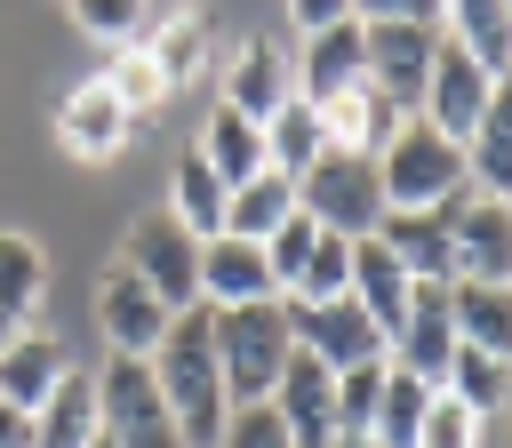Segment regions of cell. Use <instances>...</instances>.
<instances>
[{
  "mask_svg": "<svg viewBox=\"0 0 512 448\" xmlns=\"http://www.w3.org/2000/svg\"><path fill=\"white\" fill-rule=\"evenodd\" d=\"M296 208L320 224V232H336V240H368L376 224H384V184H376V160L368 152H320L304 176H296Z\"/></svg>",
  "mask_w": 512,
  "mask_h": 448,
  "instance_id": "cell-4",
  "label": "cell"
},
{
  "mask_svg": "<svg viewBox=\"0 0 512 448\" xmlns=\"http://www.w3.org/2000/svg\"><path fill=\"white\" fill-rule=\"evenodd\" d=\"M104 424H96V376L88 368H64V384L32 408V448H88Z\"/></svg>",
  "mask_w": 512,
  "mask_h": 448,
  "instance_id": "cell-22",
  "label": "cell"
},
{
  "mask_svg": "<svg viewBox=\"0 0 512 448\" xmlns=\"http://www.w3.org/2000/svg\"><path fill=\"white\" fill-rule=\"evenodd\" d=\"M144 48H152V64H160V80L168 88H192L200 72H208V48H216V24L200 16V8H168L152 32H144Z\"/></svg>",
  "mask_w": 512,
  "mask_h": 448,
  "instance_id": "cell-24",
  "label": "cell"
},
{
  "mask_svg": "<svg viewBox=\"0 0 512 448\" xmlns=\"http://www.w3.org/2000/svg\"><path fill=\"white\" fill-rule=\"evenodd\" d=\"M96 80H104V88L120 96V112H128V128H136V136H144V128L160 120V104L176 96V88L160 80V64H152V48H144V40H136V48H120V56H112V64L96 72Z\"/></svg>",
  "mask_w": 512,
  "mask_h": 448,
  "instance_id": "cell-31",
  "label": "cell"
},
{
  "mask_svg": "<svg viewBox=\"0 0 512 448\" xmlns=\"http://www.w3.org/2000/svg\"><path fill=\"white\" fill-rule=\"evenodd\" d=\"M264 296H280V288H272V264L256 240H200V304L208 312L264 304Z\"/></svg>",
  "mask_w": 512,
  "mask_h": 448,
  "instance_id": "cell-19",
  "label": "cell"
},
{
  "mask_svg": "<svg viewBox=\"0 0 512 448\" xmlns=\"http://www.w3.org/2000/svg\"><path fill=\"white\" fill-rule=\"evenodd\" d=\"M440 32L472 48L496 80L512 72V0H440Z\"/></svg>",
  "mask_w": 512,
  "mask_h": 448,
  "instance_id": "cell-25",
  "label": "cell"
},
{
  "mask_svg": "<svg viewBox=\"0 0 512 448\" xmlns=\"http://www.w3.org/2000/svg\"><path fill=\"white\" fill-rule=\"evenodd\" d=\"M464 192H480V200H512V72L488 88L480 128L464 136Z\"/></svg>",
  "mask_w": 512,
  "mask_h": 448,
  "instance_id": "cell-20",
  "label": "cell"
},
{
  "mask_svg": "<svg viewBox=\"0 0 512 448\" xmlns=\"http://www.w3.org/2000/svg\"><path fill=\"white\" fill-rule=\"evenodd\" d=\"M376 384H384V360H368V368H336V432H344V440L368 432V416H376Z\"/></svg>",
  "mask_w": 512,
  "mask_h": 448,
  "instance_id": "cell-38",
  "label": "cell"
},
{
  "mask_svg": "<svg viewBox=\"0 0 512 448\" xmlns=\"http://www.w3.org/2000/svg\"><path fill=\"white\" fill-rule=\"evenodd\" d=\"M288 72H296V96H304L312 112L336 104V96H352V88L368 80V32H360V16H352V24H328V32H312V40H296Z\"/></svg>",
  "mask_w": 512,
  "mask_h": 448,
  "instance_id": "cell-12",
  "label": "cell"
},
{
  "mask_svg": "<svg viewBox=\"0 0 512 448\" xmlns=\"http://www.w3.org/2000/svg\"><path fill=\"white\" fill-rule=\"evenodd\" d=\"M376 184H384V208H448L464 200V144L408 112L376 152Z\"/></svg>",
  "mask_w": 512,
  "mask_h": 448,
  "instance_id": "cell-3",
  "label": "cell"
},
{
  "mask_svg": "<svg viewBox=\"0 0 512 448\" xmlns=\"http://www.w3.org/2000/svg\"><path fill=\"white\" fill-rule=\"evenodd\" d=\"M288 304V296H280ZM288 336H296V352H312L320 368H368V360H384V328L352 304V296H336V304H288Z\"/></svg>",
  "mask_w": 512,
  "mask_h": 448,
  "instance_id": "cell-8",
  "label": "cell"
},
{
  "mask_svg": "<svg viewBox=\"0 0 512 448\" xmlns=\"http://www.w3.org/2000/svg\"><path fill=\"white\" fill-rule=\"evenodd\" d=\"M0 448H32V408L0 400Z\"/></svg>",
  "mask_w": 512,
  "mask_h": 448,
  "instance_id": "cell-43",
  "label": "cell"
},
{
  "mask_svg": "<svg viewBox=\"0 0 512 448\" xmlns=\"http://www.w3.org/2000/svg\"><path fill=\"white\" fill-rule=\"evenodd\" d=\"M64 8L88 40H112V48H136L152 32V0H64Z\"/></svg>",
  "mask_w": 512,
  "mask_h": 448,
  "instance_id": "cell-36",
  "label": "cell"
},
{
  "mask_svg": "<svg viewBox=\"0 0 512 448\" xmlns=\"http://www.w3.org/2000/svg\"><path fill=\"white\" fill-rule=\"evenodd\" d=\"M344 296H352V304H360V312L384 328V344H392V328L408 320L416 280H408V272H400V256H392V248L368 232V240H352V280H344Z\"/></svg>",
  "mask_w": 512,
  "mask_h": 448,
  "instance_id": "cell-21",
  "label": "cell"
},
{
  "mask_svg": "<svg viewBox=\"0 0 512 448\" xmlns=\"http://www.w3.org/2000/svg\"><path fill=\"white\" fill-rule=\"evenodd\" d=\"M288 216H296V184L264 168V176L232 184V200H224V240H256V248H264V240H272Z\"/></svg>",
  "mask_w": 512,
  "mask_h": 448,
  "instance_id": "cell-28",
  "label": "cell"
},
{
  "mask_svg": "<svg viewBox=\"0 0 512 448\" xmlns=\"http://www.w3.org/2000/svg\"><path fill=\"white\" fill-rule=\"evenodd\" d=\"M288 24H296V40H312L328 24H352V0H288Z\"/></svg>",
  "mask_w": 512,
  "mask_h": 448,
  "instance_id": "cell-42",
  "label": "cell"
},
{
  "mask_svg": "<svg viewBox=\"0 0 512 448\" xmlns=\"http://www.w3.org/2000/svg\"><path fill=\"white\" fill-rule=\"evenodd\" d=\"M424 408H432V384L384 360V384H376V416H368V432H376L384 448H416V432H424Z\"/></svg>",
  "mask_w": 512,
  "mask_h": 448,
  "instance_id": "cell-34",
  "label": "cell"
},
{
  "mask_svg": "<svg viewBox=\"0 0 512 448\" xmlns=\"http://www.w3.org/2000/svg\"><path fill=\"white\" fill-rule=\"evenodd\" d=\"M40 296H48V256L32 232H0V320L8 328H32L40 320Z\"/></svg>",
  "mask_w": 512,
  "mask_h": 448,
  "instance_id": "cell-29",
  "label": "cell"
},
{
  "mask_svg": "<svg viewBox=\"0 0 512 448\" xmlns=\"http://www.w3.org/2000/svg\"><path fill=\"white\" fill-rule=\"evenodd\" d=\"M88 448H120V440H104V432H96V440H88Z\"/></svg>",
  "mask_w": 512,
  "mask_h": 448,
  "instance_id": "cell-45",
  "label": "cell"
},
{
  "mask_svg": "<svg viewBox=\"0 0 512 448\" xmlns=\"http://www.w3.org/2000/svg\"><path fill=\"white\" fill-rule=\"evenodd\" d=\"M400 120H408V112H392V104H384L368 80H360L352 96L320 104V128H328V144H336V152H368V160L392 144V128H400Z\"/></svg>",
  "mask_w": 512,
  "mask_h": 448,
  "instance_id": "cell-26",
  "label": "cell"
},
{
  "mask_svg": "<svg viewBox=\"0 0 512 448\" xmlns=\"http://www.w3.org/2000/svg\"><path fill=\"white\" fill-rule=\"evenodd\" d=\"M64 368H72V352H64V336H48L40 320L0 336V400H16V408H40V400L64 384Z\"/></svg>",
  "mask_w": 512,
  "mask_h": 448,
  "instance_id": "cell-18",
  "label": "cell"
},
{
  "mask_svg": "<svg viewBox=\"0 0 512 448\" xmlns=\"http://www.w3.org/2000/svg\"><path fill=\"white\" fill-rule=\"evenodd\" d=\"M448 320H456V344L512 360V288H488V280H448Z\"/></svg>",
  "mask_w": 512,
  "mask_h": 448,
  "instance_id": "cell-23",
  "label": "cell"
},
{
  "mask_svg": "<svg viewBox=\"0 0 512 448\" xmlns=\"http://www.w3.org/2000/svg\"><path fill=\"white\" fill-rule=\"evenodd\" d=\"M264 408L280 416V432L296 448H336L344 440L336 432V368H320L312 352H288V368H280V384H272Z\"/></svg>",
  "mask_w": 512,
  "mask_h": 448,
  "instance_id": "cell-11",
  "label": "cell"
},
{
  "mask_svg": "<svg viewBox=\"0 0 512 448\" xmlns=\"http://www.w3.org/2000/svg\"><path fill=\"white\" fill-rule=\"evenodd\" d=\"M336 448H384V440H376V432H352V440H336Z\"/></svg>",
  "mask_w": 512,
  "mask_h": 448,
  "instance_id": "cell-44",
  "label": "cell"
},
{
  "mask_svg": "<svg viewBox=\"0 0 512 448\" xmlns=\"http://www.w3.org/2000/svg\"><path fill=\"white\" fill-rule=\"evenodd\" d=\"M288 96H296V72H288V56H280L272 40H240V48L224 56V112H240V120L264 128Z\"/></svg>",
  "mask_w": 512,
  "mask_h": 448,
  "instance_id": "cell-16",
  "label": "cell"
},
{
  "mask_svg": "<svg viewBox=\"0 0 512 448\" xmlns=\"http://www.w3.org/2000/svg\"><path fill=\"white\" fill-rule=\"evenodd\" d=\"M152 8H192V0H152Z\"/></svg>",
  "mask_w": 512,
  "mask_h": 448,
  "instance_id": "cell-46",
  "label": "cell"
},
{
  "mask_svg": "<svg viewBox=\"0 0 512 448\" xmlns=\"http://www.w3.org/2000/svg\"><path fill=\"white\" fill-rule=\"evenodd\" d=\"M456 280L512 288V200L464 192V208H456Z\"/></svg>",
  "mask_w": 512,
  "mask_h": 448,
  "instance_id": "cell-15",
  "label": "cell"
},
{
  "mask_svg": "<svg viewBox=\"0 0 512 448\" xmlns=\"http://www.w3.org/2000/svg\"><path fill=\"white\" fill-rule=\"evenodd\" d=\"M168 304L128 272V264H104L96 280V328H104V352H128V360H152V344L168 336Z\"/></svg>",
  "mask_w": 512,
  "mask_h": 448,
  "instance_id": "cell-10",
  "label": "cell"
},
{
  "mask_svg": "<svg viewBox=\"0 0 512 448\" xmlns=\"http://www.w3.org/2000/svg\"><path fill=\"white\" fill-rule=\"evenodd\" d=\"M416 448H480V416H472L464 400L432 392V408H424V432H416Z\"/></svg>",
  "mask_w": 512,
  "mask_h": 448,
  "instance_id": "cell-39",
  "label": "cell"
},
{
  "mask_svg": "<svg viewBox=\"0 0 512 448\" xmlns=\"http://www.w3.org/2000/svg\"><path fill=\"white\" fill-rule=\"evenodd\" d=\"M344 280H352V240L320 232V240H312V256H304V272H296V288H288V304H336V296H344Z\"/></svg>",
  "mask_w": 512,
  "mask_h": 448,
  "instance_id": "cell-35",
  "label": "cell"
},
{
  "mask_svg": "<svg viewBox=\"0 0 512 448\" xmlns=\"http://www.w3.org/2000/svg\"><path fill=\"white\" fill-rule=\"evenodd\" d=\"M216 448H296V440H288L280 416L256 400V408H232V416H224V440H216Z\"/></svg>",
  "mask_w": 512,
  "mask_h": 448,
  "instance_id": "cell-40",
  "label": "cell"
},
{
  "mask_svg": "<svg viewBox=\"0 0 512 448\" xmlns=\"http://www.w3.org/2000/svg\"><path fill=\"white\" fill-rule=\"evenodd\" d=\"M320 152H328V128H320V112H312L304 96H288V104L264 120V168L296 184V176H304Z\"/></svg>",
  "mask_w": 512,
  "mask_h": 448,
  "instance_id": "cell-30",
  "label": "cell"
},
{
  "mask_svg": "<svg viewBox=\"0 0 512 448\" xmlns=\"http://www.w3.org/2000/svg\"><path fill=\"white\" fill-rule=\"evenodd\" d=\"M152 384H160V400H168V416H176V440H184V448H216V440H224L232 400H224V368H216V312H208V304H184V312L168 320V336L152 344Z\"/></svg>",
  "mask_w": 512,
  "mask_h": 448,
  "instance_id": "cell-1",
  "label": "cell"
},
{
  "mask_svg": "<svg viewBox=\"0 0 512 448\" xmlns=\"http://www.w3.org/2000/svg\"><path fill=\"white\" fill-rule=\"evenodd\" d=\"M224 200H232V184H224L200 152H184L176 176H168V216H176L192 240H224Z\"/></svg>",
  "mask_w": 512,
  "mask_h": 448,
  "instance_id": "cell-27",
  "label": "cell"
},
{
  "mask_svg": "<svg viewBox=\"0 0 512 448\" xmlns=\"http://www.w3.org/2000/svg\"><path fill=\"white\" fill-rule=\"evenodd\" d=\"M440 392H448V400H464V408L488 424L496 408H512V360L456 344V352H448V376H440Z\"/></svg>",
  "mask_w": 512,
  "mask_h": 448,
  "instance_id": "cell-32",
  "label": "cell"
},
{
  "mask_svg": "<svg viewBox=\"0 0 512 448\" xmlns=\"http://www.w3.org/2000/svg\"><path fill=\"white\" fill-rule=\"evenodd\" d=\"M56 144H64L72 160H112L120 144H136V128H128V112H120V96H112L104 80H80V88L56 104Z\"/></svg>",
  "mask_w": 512,
  "mask_h": 448,
  "instance_id": "cell-17",
  "label": "cell"
},
{
  "mask_svg": "<svg viewBox=\"0 0 512 448\" xmlns=\"http://www.w3.org/2000/svg\"><path fill=\"white\" fill-rule=\"evenodd\" d=\"M200 160H208L224 184H248V176H264V128L216 104V112H208V128H200Z\"/></svg>",
  "mask_w": 512,
  "mask_h": 448,
  "instance_id": "cell-33",
  "label": "cell"
},
{
  "mask_svg": "<svg viewBox=\"0 0 512 448\" xmlns=\"http://www.w3.org/2000/svg\"><path fill=\"white\" fill-rule=\"evenodd\" d=\"M360 32H368V88L392 112H416L440 56V24H360Z\"/></svg>",
  "mask_w": 512,
  "mask_h": 448,
  "instance_id": "cell-7",
  "label": "cell"
},
{
  "mask_svg": "<svg viewBox=\"0 0 512 448\" xmlns=\"http://www.w3.org/2000/svg\"><path fill=\"white\" fill-rule=\"evenodd\" d=\"M88 376H96V424H104V440H120V448H184L176 416H168V400L152 384V360L104 352Z\"/></svg>",
  "mask_w": 512,
  "mask_h": 448,
  "instance_id": "cell-5",
  "label": "cell"
},
{
  "mask_svg": "<svg viewBox=\"0 0 512 448\" xmlns=\"http://www.w3.org/2000/svg\"><path fill=\"white\" fill-rule=\"evenodd\" d=\"M120 264L168 304V312H184V304H200V240L168 216V208H144V216H128V232H120Z\"/></svg>",
  "mask_w": 512,
  "mask_h": 448,
  "instance_id": "cell-6",
  "label": "cell"
},
{
  "mask_svg": "<svg viewBox=\"0 0 512 448\" xmlns=\"http://www.w3.org/2000/svg\"><path fill=\"white\" fill-rule=\"evenodd\" d=\"M288 352H296V336H288V304H280V296L216 312V368H224V400H232V408L272 400Z\"/></svg>",
  "mask_w": 512,
  "mask_h": 448,
  "instance_id": "cell-2",
  "label": "cell"
},
{
  "mask_svg": "<svg viewBox=\"0 0 512 448\" xmlns=\"http://www.w3.org/2000/svg\"><path fill=\"white\" fill-rule=\"evenodd\" d=\"M456 208L464 200H448V208H384L376 240L400 256L408 280H456Z\"/></svg>",
  "mask_w": 512,
  "mask_h": 448,
  "instance_id": "cell-14",
  "label": "cell"
},
{
  "mask_svg": "<svg viewBox=\"0 0 512 448\" xmlns=\"http://www.w3.org/2000/svg\"><path fill=\"white\" fill-rule=\"evenodd\" d=\"M360 24H440V0H352Z\"/></svg>",
  "mask_w": 512,
  "mask_h": 448,
  "instance_id": "cell-41",
  "label": "cell"
},
{
  "mask_svg": "<svg viewBox=\"0 0 512 448\" xmlns=\"http://www.w3.org/2000/svg\"><path fill=\"white\" fill-rule=\"evenodd\" d=\"M312 240H320V224H312L304 208H296V216H288V224H280V232L264 240V264H272V288H280V296L296 288V272H304V256H312Z\"/></svg>",
  "mask_w": 512,
  "mask_h": 448,
  "instance_id": "cell-37",
  "label": "cell"
},
{
  "mask_svg": "<svg viewBox=\"0 0 512 448\" xmlns=\"http://www.w3.org/2000/svg\"><path fill=\"white\" fill-rule=\"evenodd\" d=\"M448 352H456V320H448V280H416V296H408V320L392 328L384 360H392V368H408V376H424V384L440 392V376H448Z\"/></svg>",
  "mask_w": 512,
  "mask_h": 448,
  "instance_id": "cell-13",
  "label": "cell"
},
{
  "mask_svg": "<svg viewBox=\"0 0 512 448\" xmlns=\"http://www.w3.org/2000/svg\"><path fill=\"white\" fill-rule=\"evenodd\" d=\"M488 88H496V72L472 56V48H456L448 32H440V56H432V80H424V104H416V120H432L440 136H472L480 128V112H488Z\"/></svg>",
  "mask_w": 512,
  "mask_h": 448,
  "instance_id": "cell-9",
  "label": "cell"
}]
</instances>
